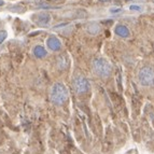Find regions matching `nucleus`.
Returning a JSON list of instances; mask_svg holds the SVG:
<instances>
[{
  "label": "nucleus",
  "mask_w": 154,
  "mask_h": 154,
  "mask_svg": "<svg viewBox=\"0 0 154 154\" xmlns=\"http://www.w3.org/2000/svg\"><path fill=\"white\" fill-rule=\"evenodd\" d=\"M46 44H48V46L52 51H58V50H60V41L56 37H50L48 39V41H46Z\"/></svg>",
  "instance_id": "nucleus-6"
},
{
  "label": "nucleus",
  "mask_w": 154,
  "mask_h": 154,
  "mask_svg": "<svg viewBox=\"0 0 154 154\" xmlns=\"http://www.w3.org/2000/svg\"><path fill=\"white\" fill-rule=\"evenodd\" d=\"M5 37H7V32H5V31H0V43L5 40Z\"/></svg>",
  "instance_id": "nucleus-10"
},
{
  "label": "nucleus",
  "mask_w": 154,
  "mask_h": 154,
  "mask_svg": "<svg viewBox=\"0 0 154 154\" xmlns=\"http://www.w3.org/2000/svg\"><path fill=\"white\" fill-rule=\"evenodd\" d=\"M131 10H135V11H139V10H141V8L140 7H137V5H131Z\"/></svg>",
  "instance_id": "nucleus-11"
},
{
  "label": "nucleus",
  "mask_w": 154,
  "mask_h": 154,
  "mask_svg": "<svg viewBox=\"0 0 154 154\" xmlns=\"http://www.w3.org/2000/svg\"><path fill=\"white\" fill-rule=\"evenodd\" d=\"M51 101L56 106H62L68 99V91L62 83H55L51 88L50 93Z\"/></svg>",
  "instance_id": "nucleus-1"
},
{
  "label": "nucleus",
  "mask_w": 154,
  "mask_h": 154,
  "mask_svg": "<svg viewBox=\"0 0 154 154\" xmlns=\"http://www.w3.org/2000/svg\"><path fill=\"white\" fill-rule=\"evenodd\" d=\"M138 80L143 86H153L154 85V68L150 66L143 67L138 73Z\"/></svg>",
  "instance_id": "nucleus-3"
},
{
  "label": "nucleus",
  "mask_w": 154,
  "mask_h": 154,
  "mask_svg": "<svg viewBox=\"0 0 154 154\" xmlns=\"http://www.w3.org/2000/svg\"><path fill=\"white\" fill-rule=\"evenodd\" d=\"M33 21L36 22L38 25H48V23L50 22V15L48 13H38L33 16Z\"/></svg>",
  "instance_id": "nucleus-5"
},
{
  "label": "nucleus",
  "mask_w": 154,
  "mask_h": 154,
  "mask_svg": "<svg viewBox=\"0 0 154 154\" xmlns=\"http://www.w3.org/2000/svg\"><path fill=\"white\" fill-rule=\"evenodd\" d=\"M92 66H93V71L95 72V75H97L98 77L103 78H108L110 77L111 75V66L105 58L103 57H97L93 60L92 63Z\"/></svg>",
  "instance_id": "nucleus-2"
},
{
  "label": "nucleus",
  "mask_w": 154,
  "mask_h": 154,
  "mask_svg": "<svg viewBox=\"0 0 154 154\" xmlns=\"http://www.w3.org/2000/svg\"><path fill=\"white\" fill-rule=\"evenodd\" d=\"M120 9H111V12H119Z\"/></svg>",
  "instance_id": "nucleus-12"
},
{
  "label": "nucleus",
  "mask_w": 154,
  "mask_h": 154,
  "mask_svg": "<svg viewBox=\"0 0 154 154\" xmlns=\"http://www.w3.org/2000/svg\"><path fill=\"white\" fill-rule=\"evenodd\" d=\"M86 30L90 35H97L100 31V25L98 23H90L86 26Z\"/></svg>",
  "instance_id": "nucleus-7"
},
{
  "label": "nucleus",
  "mask_w": 154,
  "mask_h": 154,
  "mask_svg": "<svg viewBox=\"0 0 154 154\" xmlns=\"http://www.w3.org/2000/svg\"><path fill=\"white\" fill-rule=\"evenodd\" d=\"M3 5V1L2 0H0V5Z\"/></svg>",
  "instance_id": "nucleus-13"
},
{
  "label": "nucleus",
  "mask_w": 154,
  "mask_h": 154,
  "mask_svg": "<svg viewBox=\"0 0 154 154\" xmlns=\"http://www.w3.org/2000/svg\"><path fill=\"white\" fill-rule=\"evenodd\" d=\"M116 33L118 35V36H121V37H128L129 31H128V29L126 28L125 26L119 25L116 28Z\"/></svg>",
  "instance_id": "nucleus-8"
},
{
  "label": "nucleus",
  "mask_w": 154,
  "mask_h": 154,
  "mask_svg": "<svg viewBox=\"0 0 154 154\" xmlns=\"http://www.w3.org/2000/svg\"><path fill=\"white\" fill-rule=\"evenodd\" d=\"M73 88L78 94L86 93L90 88V82L84 77H77L73 80Z\"/></svg>",
  "instance_id": "nucleus-4"
},
{
  "label": "nucleus",
  "mask_w": 154,
  "mask_h": 154,
  "mask_svg": "<svg viewBox=\"0 0 154 154\" xmlns=\"http://www.w3.org/2000/svg\"><path fill=\"white\" fill-rule=\"evenodd\" d=\"M33 54L36 55L37 57H39V58H41V57H44L46 55V51L43 46L37 45L36 48L33 49Z\"/></svg>",
  "instance_id": "nucleus-9"
}]
</instances>
